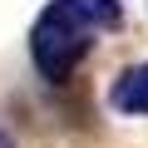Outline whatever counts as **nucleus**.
<instances>
[{"label": "nucleus", "instance_id": "f257e3e1", "mask_svg": "<svg viewBox=\"0 0 148 148\" xmlns=\"http://www.w3.org/2000/svg\"><path fill=\"white\" fill-rule=\"evenodd\" d=\"M123 25V5L119 0H49L35 20L30 35V54L35 69L45 74L49 84H64L79 59L89 54L99 30H119Z\"/></svg>", "mask_w": 148, "mask_h": 148}, {"label": "nucleus", "instance_id": "f03ea898", "mask_svg": "<svg viewBox=\"0 0 148 148\" xmlns=\"http://www.w3.org/2000/svg\"><path fill=\"white\" fill-rule=\"evenodd\" d=\"M109 104H114V114H148V59L128 64L109 84Z\"/></svg>", "mask_w": 148, "mask_h": 148}, {"label": "nucleus", "instance_id": "7ed1b4c3", "mask_svg": "<svg viewBox=\"0 0 148 148\" xmlns=\"http://www.w3.org/2000/svg\"><path fill=\"white\" fill-rule=\"evenodd\" d=\"M0 148H15V138H10V133H0Z\"/></svg>", "mask_w": 148, "mask_h": 148}]
</instances>
